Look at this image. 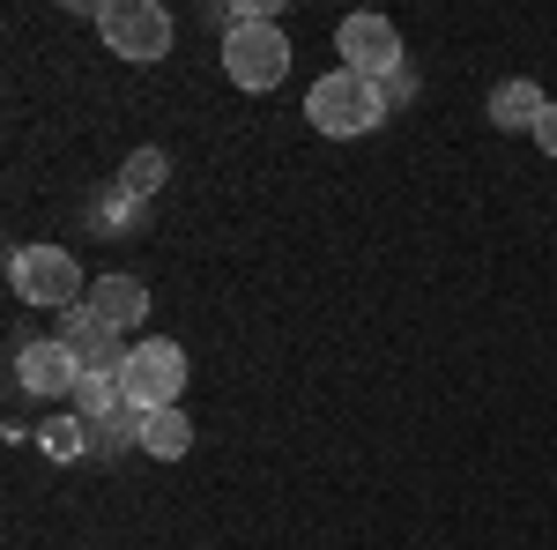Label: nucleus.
I'll list each match as a JSON object with an SVG mask.
<instances>
[{
	"label": "nucleus",
	"mask_w": 557,
	"mask_h": 550,
	"mask_svg": "<svg viewBox=\"0 0 557 550\" xmlns=\"http://www.w3.org/2000/svg\"><path fill=\"white\" fill-rule=\"evenodd\" d=\"M15 387L38 394V402H60V394L83 387V365H75V350H67L60 335L52 342H23V350H15Z\"/></svg>",
	"instance_id": "nucleus-8"
},
{
	"label": "nucleus",
	"mask_w": 557,
	"mask_h": 550,
	"mask_svg": "<svg viewBox=\"0 0 557 550\" xmlns=\"http://www.w3.org/2000/svg\"><path fill=\"white\" fill-rule=\"evenodd\" d=\"M60 342L75 350V365H83V372H104V380H120V372H127V357H134V342L112 335V328H104L89 305L60 313Z\"/></svg>",
	"instance_id": "nucleus-7"
},
{
	"label": "nucleus",
	"mask_w": 557,
	"mask_h": 550,
	"mask_svg": "<svg viewBox=\"0 0 557 550\" xmlns=\"http://www.w3.org/2000/svg\"><path fill=\"white\" fill-rule=\"evenodd\" d=\"M120 387H127V402L149 417V410H178V394H186V350L178 342H134L127 372H120Z\"/></svg>",
	"instance_id": "nucleus-6"
},
{
	"label": "nucleus",
	"mask_w": 557,
	"mask_h": 550,
	"mask_svg": "<svg viewBox=\"0 0 557 550\" xmlns=\"http://www.w3.org/2000/svg\"><path fill=\"white\" fill-rule=\"evenodd\" d=\"M305 120H312L320 134H335V142L372 134L386 120V89L364 83V75H349V68H335V75H320V83L305 89Z\"/></svg>",
	"instance_id": "nucleus-2"
},
{
	"label": "nucleus",
	"mask_w": 557,
	"mask_h": 550,
	"mask_svg": "<svg viewBox=\"0 0 557 550\" xmlns=\"http://www.w3.org/2000/svg\"><path fill=\"white\" fill-rule=\"evenodd\" d=\"M83 305L112 328V335H134V328H141V313H149V283H141V276H97Z\"/></svg>",
	"instance_id": "nucleus-9"
},
{
	"label": "nucleus",
	"mask_w": 557,
	"mask_h": 550,
	"mask_svg": "<svg viewBox=\"0 0 557 550\" xmlns=\"http://www.w3.org/2000/svg\"><path fill=\"white\" fill-rule=\"evenodd\" d=\"M38 447L52 454V462H83V454H89L83 417H45V424H38Z\"/></svg>",
	"instance_id": "nucleus-14"
},
{
	"label": "nucleus",
	"mask_w": 557,
	"mask_h": 550,
	"mask_svg": "<svg viewBox=\"0 0 557 550\" xmlns=\"http://www.w3.org/2000/svg\"><path fill=\"white\" fill-rule=\"evenodd\" d=\"M164 179H172V157H164V149H134L127 164H120V194H127V201H149Z\"/></svg>",
	"instance_id": "nucleus-12"
},
{
	"label": "nucleus",
	"mask_w": 557,
	"mask_h": 550,
	"mask_svg": "<svg viewBox=\"0 0 557 550\" xmlns=\"http://www.w3.org/2000/svg\"><path fill=\"white\" fill-rule=\"evenodd\" d=\"M67 402H75V417H83V424H104L112 410H127V387L104 380V372H83V387H75Z\"/></svg>",
	"instance_id": "nucleus-13"
},
{
	"label": "nucleus",
	"mask_w": 557,
	"mask_h": 550,
	"mask_svg": "<svg viewBox=\"0 0 557 550\" xmlns=\"http://www.w3.org/2000/svg\"><path fill=\"white\" fill-rule=\"evenodd\" d=\"M535 149H543V157H557V105L535 120Z\"/></svg>",
	"instance_id": "nucleus-15"
},
{
	"label": "nucleus",
	"mask_w": 557,
	"mask_h": 550,
	"mask_svg": "<svg viewBox=\"0 0 557 550\" xmlns=\"http://www.w3.org/2000/svg\"><path fill=\"white\" fill-rule=\"evenodd\" d=\"M97 30H104V45H112L120 60H134V68H149V60L172 52V15H164L157 0H104V8H97Z\"/></svg>",
	"instance_id": "nucleus-4"
},
{
	"label": "nucleus",
	"mask_w": 557,
	"mask_h": 550,
	"mask_svg": "<svg viewBox=\"0 0 557 550\" xmlns=\"http://www.w3.org/2000/svg\"><path fill=\"white\" fill-rule=\"evenodd\" d=\"M550 112V97H543V83H528V75H513V83H498L491 89V127H506V134H535V120Z\"/></svg>",
	"instance_id": "nucleus-10"
},
{
	"label": "nucleus",
	"mask_w": 557,
	"mask_h": 550,
	"mask_svg": "<svg viewBox=\"0 0 557 550\" xmlns=\"http://www.w3.org/2000/svg\"><path fill=\"white\" fill-rule=\"evenodd\" d=\"M141 454L149 462H186L194 454V424L178 417V410H149L141 417Z\"/></svg>",
	"instance_id": "nucleus-11"
},
{
	"label": "nucleus",
	"mask_w": 557,
	"mask_h": 550,
	"mask_svg": "<svg viewBox=\"0 0 557 550\" xmlns=\"http://www.w3.org/2000/svg\"><path fill=\"white\" fill-rule=\"evenodd\" d=\"M223 75L238 89H283L290 75V38H283V23H246V30H223Z\"/></svg>",
	"instance_id": "nucleus-3"
},
{
	"label": "nucleus",
	"mask_w": 557,
	"mask_h": 550,
	"mask_svg": "<svg viewBox=\"0 0 557 550\" xmlns=\"http://www.w3.org/2000/svg\"><path fill=\"white\" fill-rule=\"evenodd\" d=\"M335 60H343L349 75L386 89L401 75V30L386 15H372V8H357V15H343V30H335Z\"/></svg>",
	"instance_id": "nucleus-5"
},
{
	"label": "nucleus",
	"mask_w": 557,
	"mask_h": 550,
	"mask_svg": "<svg viewBox=\"0 0 557 550\" xmlns=\"http://www.w3.org/2000/svg\"><path fill=\"white\" fill-rule=\"evenodd\" d=\"M8 291L23 305H45V313H75L89 297V283H83V260L67 246H15L8 254Z\"/></svg>",
	"instance_id": "nucleus-1"
}]
</instances>
